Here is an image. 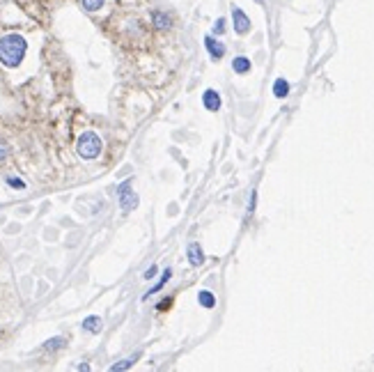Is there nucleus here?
I'll list each match as a JSON object with an SVG mask.
<instances>
[{
  "instance_id": "nucleus-15",
  "label": "nucleus",
  "mask_w": 374,
  "mask_h": 372,
  "mask_svg": "<svg viewBox=\"0 0 374 372\" xmlns=\"http://www.w3.org/2000/svg\"><path fill=\"white\" fill-rule=\"evenodd\" d=\"M83 2V7L88 9V12H97L101 5H104V0H81Z\"/></svg>"
},
{
  "instance_id": "nucleus-2",
  "label": "nucleus",
  "mask_w": 374,
  "mask_h": 372,
  "mask_svg": "<svg viewBox=\"0 0 374 372\" xmlns=\"http://www.w3.org/2000/svg\"><path fill=\"white\" fill-rule=\"evenodd\" d=\"M78 156L81 159H97L99 152H101V138L94 133V131H85L81 138H78Z\"/></svg>"
},
{
  "instance_id": "nucleus-21",
  "label": "nucleus",
  "mask_w": 374,
  "mask_h": 372,
  "mask_svg": "<svg viewBox=\"0 0 374 372\" xmlns=\"http://www.w3.org/2000/svg\"><path fill=\"white\" fill-rule=\"evenodd\" d=\"M255 2H260V5H262V2H264V0H255Z\"/></svg>"
},
{
  "instance_id": "nucleus-3",
  "label": "nucleus",
  "mask_w": 374,
  "mask_h": 372,
  "mask_svg": "<svg viewBox=\"0 0 374 372\" xmlns=\"http://www.w3.org/2000/svg\"><path fill=\"white\" fill-rule=\"evenodd\" d=\"M117 193H120V207H122V212H131V209L138 205V196H135L133 189H131V179H127V182L122 184L120 189H117Z\"/></svg>"
},
{
  "instance_id": "nucleus-6",
  "label": "nucleus",
  "mask_w": 374,
  "mask_h": 372,
  "mask_svg": "<svg viewBox=\"0 0 374 372\" xmlns=\"http://www.w3.org/2000/svg\"><path fill=\"white\" fill-rule=\"evenodd\" d=\"M202 104H204L207 110H214V113H216L218 108H220V94H218L216 90H207L202 94Z\"/></svg>"
},
{
  "instance_id": "nucleus-11",
  "label": "nucleus",
  "mask_w": 374,
  "mask_h": 372,
  "mask_svg": "<svg viewBox=\"0 0 374 372\" xmlns=\"http://www.w3.org/2000/svg\"><path fill=\"white\" fill-rule=\"evenodd\" d=\"M232 69L237 74H248V71H250V60H248V58H234Z\"/></svg>"
},
{
  "instance_id": "nucleus-19",
  "label": "nucleus",
  "mask_w": 374,
  "mask_h": 372,
  "mask_svg": "<svg viewBox=\"0 0 374 372\" xmlns=\"http://www.w3.org/2000/svg\"><path fill=\"white\" fill-rule=\"evenodd\" d=\"M156 274H158V266H150V269L142 274V278H147V281H150V278H154Z\"/></svg>"
},
{
  "instance_id": "nucleus-12",
  "label": "nucleus",
  "mask_w": 374,
  "mask_h": 372,
  "mask_svg": "<svg viewBox=\"0 0 374 372\" xmlns=\"http://www.w3.org/2000/svg\"><path fill=\"white\" fill-rule=\"evenodd\" d=\"M198 301H200L202 308H214V306H216V296L211 294V292H207V289H202V292L198 294Z\"/></svg>"
},
{
  "instance_id": "nucleus-5",
  "label": "nucleus",
  "mask_w": 374,
  "mask_h": 372,
  "mask_svg": "<svg viewBox=\"0 0 374 372\" xmlns=\"http://www.w3.org/2000/svg\"><path fill=\"white\" fill-rule=\"evenodd\" d=\"M204 46H207V51H209V55L214 60H220L225 55V46L220 42H216L214 37H204Z\"/></svg>"
},
{
  "instance_id": "nucleus-10",
  "label": "nucleus",
  "mask_w": 374,
  "mask_h": 372,
  "mask_svg": "<svg viewBox=\"0 0 374 372\" xmlns=\"http://www.w3.org/2000/svg\"><path fill=\"white\" fill-rule=\"evenodd\" d=\"M273 94H276L278 99H285L289 94V83H287L285 78H278L276 83H273Z\"/></svg>"
},
{
  "instance_id": "nucleus-14",
  "label": "nucleus",
  "mask_w": 374,
  "mask_h": 372,
  "mask_svg": "<svg viewBox=\"0 0 374 372\" xmlns=\"http://www.w3.org/2000/svg\"><path fill=\"white\" fill-rule=\"evenodd\" d=\"M135 358H138V354H135V356H131V358H127V361H122V363H115L110 368L112 372H120V370H127V368H131V365L135 363Z\"/></svg>"
},
{
  "instance_id": "nucleus-4",
  "label": "nucleus",
  "mask_w": 374,
  "mask_h": 372,
  "mask_svg": "<svg viewBox=\"0 0 374 372\" xmlns=\"http://www.w3.org/2000/svg\"><path fill=\"white\" fill-rule=\"evenodd\" d=\"M232 21H234V30H237V35H246V32L250 30V19L243 14V9L232 7Z\"/></svg>"
},
{
  "instance_id": "nucleus-8",
  "label": "nucleus",
  "mask_w": 374,
  "mask_h": 372,
  "mask_svg": "<svg viewBox=\"0 0 374 372\" xmlns=\"http://www.w3.org/2000/svg\"><path fill=\"white\" fill-rule=\"evenodd\" d=\"M154 25H156L158 30H170L172 16L165 14V12H154Z\"/></svg>"
},
{
  "instance_id": "nucleus-9",
  "label": "nucleus",
  "mask_w": 374,
  "mask_h": 372,
  "mask_svg": "<svg viewBox=\"0 0 374 372\" xmlns=\"http://www.w3.org/2000/svg\"><path fill=\"white\" fill-rule=\"evenodd\" d=\"M170 278H172V271H170V269H165V271H163V276H161V281H158L156 285H154V287H150V289H147V292H145V299H150L152 294H156L158 289H163V287H165V283L170 281Z\"/></svg>"
},
{
  "instance_id": "nucleus-17",
  "label": "nucleus",
  "mask_w": 374,
  "mask_h": 372,
  "mask_svg": "<svg viewBox=\"0 0 374 372\" xmlns=\"http://www.w3.org/2000/svg\"><path fill=\"white\" fill-rule=\"evenodd\" d=\"M225 32V19H218L216 25H214V35H223Z\"/></svg>"
},
{
  "instance_id": "nucleus-1",
  "label": "nucleus",
  "mask_w": 374,
  "mask_h": 372,
  "mask_svg": "<svg viewBox=\"0 0 374 372\" xmlns=\"http://www.w3.org/2000/svg\"><path fill=\"white\" fill-rule=\"evenodd\" d=\"M25 48L28 44L21 35H5L0 39V62L5 67H19L25 55Z\"/></svg>"
},
{
  "instance_id": "nucleus-16",
  "label": "nucleus",
  "mask_w": 374,
  "mask_h": 372,
  "mask_svg": "<svg viewBox=\"0 0 374 372\" xmlns=\"http://www.w3.org/2000/svg\"><path fill=\"white\" fill-rule=\"evenodd\" d=\"M62 345H65V338H51V340L44 345V350H58Z\"/></svg>"
},
{
  "instance_id": "nucleus-18",
  "label": "nucleus",
  "mask_w": 374,
  "mask_h": 372,
  "mask_svg": "<svg viewBox=\"0 0 374 372\" xmlns=\"http://www.w3.org/2000/svg\"><path fill=\"white\" fill-rule=\"evenodd\" d=\"M7 184L9 186H14V189H25V184L21 179H14V177H7Z\"/></svg>"
},
{
  "instance_id": "nucleus-7",
  "label": "nucleus",
  "mask_w": 374,
  "mask_h": 372,
  "mask_svg": "<svg viewBox=\"0 0 374 372\" xmlns=\"http://www.w3.org/2000/svg\"><path fill=\"white\" fill-rule=\"evenodd\" d=\"M186 255H188V262L193 266H200L204 262V255H202V248L198 246V243H191L188 246V251H186Z\"/></svg>"
},
{
  "instance_id": "nucleus-13",
  "label": "nucleus",
  "mask_w": 374,
  "mask_h": 372,
  "mask_svg": "<svg viewBox=\"0 0 374 372\" xmlns=\"http://www.w3.org/2000/svg\"><path fill=\"white\" fill-rule=\"evenodd\" d=\"M99 324H101V319H99L97 315H90V317L83 319V328H85V331H90V333H97Z\"/></svg>"
},
{
  "instance_id": "nucleus-20",
  "label": "nucleus",
  "mask_w": 374,
  "mask_h": 372,
  "mask_svg": "<svg viewBox=\"0 0 374 372\" xmlns=\"http://www.w3.org/2000/svg\"><path fill=\"white\" fill-rule=\"evenodd\" d=\"M5 159H7V145L0 143V161H5Z\"/></svg>"
}]
</instances>
